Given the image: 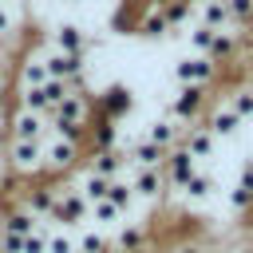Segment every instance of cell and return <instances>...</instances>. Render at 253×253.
Masks as SVG:
<instances>
[{"label":"cell","mask_w":253,"mask_h":253,"mask_svg":"<svg viewBox=\"0 0 253 253\" xmlns=\"http://www.w3.org/2000/svg\"><path fill=\"white\" fill-rule=\"evenodd\" d=\"M87 198L75 190V186H55V206H51V213H47V221H51V229H83V221H87Z\"/></svg>","instance_id":"obj_1"},{"label":"cell","mask_w":253,"mask_h":253,"mask_svg":"<svg viewBox=\"0 0 253 253\" xmlns=\"http://www.w3.org/2000/svg\"><path fill=\"white\" fill-rule=\"evenodd\" d=\"M206 107H210V87H190V83H182V87H174V95L166 99V115H170L174 123H182V126L198 123V119L206 115Z\"/></svg>","instance_id":"obj_2"},{"label":"cell","mask_w":253,"mask_h":253,"mask_svg":"<svg viewBox=\"0 0 253 253\" xmlns=\"http://www.w3.org/2000/svg\"><path fill=\"white\" fill-rule=\"evenodd\" d=\"M4 158H8V170H12L20 182H36V178H43V142H20V138H8Z\"/></svg>","instance_id":"obj_3"},{"label":"cell","mask_w":253,"mask_h":253,"mask_svg":"<svg viewBox=\"0 0 253 253\" xmlns=\"http://www.w3.org/2000/svg\"><path fill=\"white\" fill-rule=\"evenodd\" d=\"M83 162V142H67V138H43V178H63L71 170H79Z\"/></svg>","instance_id":"obj_4"},{"label":"cell","mask_w":253,"mask_h":253,"mask_svg":"<svg viewBox=\"0 0 253 253\" xmlns=\"http://www.w3.org/2000/svg\"><path fill=\"white\" fill-rule=\"evenodd\" d=\"M91 103H95L99 119L123 123V119H126V115L134 111V91H130L126 83H111V87H103L99 95H91Z\"/></svg>","instance_id":"obj_5"},{"label":"cell","mask_w":253,"mask_h":253,"mask_svg":"<svg viewBox=\"0 0 253 253\" xmlns=\"http://www.w3.org/2000/svg\"><path fill=\"white\" fill-rule=\"evenodd\" d=\"M213 79H217V63H210L206 55L186 51V55L174 59V83H178V87H182V83H190V87H210Z\"/></svg>","instance_id":"obj_6"},{"label":"cell","mask_w":253,"mask_h":253,"mask_svg":"<svg viewBox=\"0 0 253 253\" xmlns=\"http://www.w3.org/2000/svg\"><path fill=\"white\" fill-rule=\"evenodd\" d=\"M55 186H59V182H51V178L24 182V190H20V202H16V206H24L36 221H47V213H51V206H55Z\"/></svg>","instance_id":"obj_7"},{"label":"cell","mask_w":253,"mask_h":253,"mask_svg":"<svg viewBox=\"0 0 253 253\" xmlns=\"http://www.w3.org/2000/svg\"><path fill=\"white\" fill-rule=\"evenodd\" d=\"M8 138H20V142H43V138H47V119L36 115V111L12 107V115H8Z\"/></svg>","instance_id":"obj_8"},{"label":"cell","mask_w":253,"mask_h":253,"mask_svg":"<svg viewBox=\"0 0 253 253\" xmlns=\"http://www.w3.org/2000/svg\"><path fill=\"white\" fill-rule=\"evenodd\" d=\"M178 146H182V150H186V154H190V158L202 166V162H210V158H213L217 138H213V134L206 130V123L198 119V123H190V126L182 130V142H178Z\"/></svg>","instance_id":"obj_9"},{"label":"cell","mask_w":253,"mask_h":253,"mask_svg":"<svg viewBox=\"0 0 253 253\" xmlns=\"http://www.w3.org/2000/svg\"><path fill=\"white\" fill-rule=\"evenodd\" d=\"M202 166L182 150V146H174V150H166V162H162V178H166V190H182L194 174H198Z\"/></svg>","instance_id":"obj_10"},{"label":"cell","mask_w":253,"mask_h":253,"mask_svg":"<svg viewBox=\"0 0 253 253\" xmlns=\"http://www.w3.org/2000/svg\"><path fill=\"white\" fill-rule=\"evenodd\" d=\"M126 178H130L134 202H150V206L166 202V178H162V170H130Z\"/></svg>","instance_id":"obj_11"},{"label":"cell","mask_w":253,"mask_h":253,"mask_svg":"<svg viewBox=\"0 0 253 253\" xmlns=\"http://www.w3.org/2000/svg\"><path fill=\"white\" fill-rule=\"evenodd\" d=\"M47 47H55V51H63V55H87V47H91V36L79 28V24H55L51 28V40H47Z\"/></svg>","instance_id":"obj_12"},{"label":"cell","mask_w":253,"mask_h":253,"mask_svg":"<svg viewBox=\"0 0 253 253\" xmlns=\"http://www.w3.org/2000/svg\"><path fill=\"white\" fill-rule=\"evenodd\" d=\"M40 63H43V71H47V79H71V75H79V71H87V55H63V51H55V47H43L40 51Z\"/></svg>","instance_id":"obj_13"},{"label":"cell","mask_w":253,"mask_h":253,"mask_svg":"<svg viewBox=\"0 0 253 253\" xmlns=\"http://www.w3.org/2000/svg\"><path fill=\"white\" fill-rule=\"evenodd\" d=\"M91 95H63V103L47 115V123H71V126H91Z\"/></svg>","instance_id":"obj_14"},{"label":"cell","mask_w":253,"mask_h":253,"mask_svg":"<svg viewBox=\"0 0 253 253\" xmlns=\"http://www.w3.org/2000/svg\"><path fill=\"white\" fill-rule=\"evenodd\" d=\"M202 123H206V130H210L213 138H233V134L241 130V119L225 107V99H221V103H210L206 115H202Z\"/></svg>","instance_id":"obj_15"},{"label":"cell","mask_w":253,"mask_h":253,"mask_svg":"<svg viewBox=\"0 0 253 253\" xmlns=\"http://www.w3.org/2000/svg\"><path fill=\"white\" fill-rule=\"evenodd\" d=\"M182 130H186L182 123H174L170 115H158V119H150V123H146L142 138H146V142H154L158 150H174V146L182 142Z\"/></svg>","instance_id":"obj_16"},{"label":"cell","mask_w":253,"mask_h":253,"mask_svg":"<svg viewBox=\"0 0 253 253\" xmlns=\"http://www.w3.org/2000/svg\"><path fill=\"white\" fill-rule=\"evenodd\" d=\"M83 158H87V170L99 174V178H107V182H111V178H123V174L130 170L123 146H119V150H99V154H87V150H83Z\"/></svg>","instance_id":"obj_17"},{"label":"cell","mask_w":253,"mask_h":253,"mask_svg":"<svg viewBox=\"0 0 253 253\" xmlns=\"http://www.w3.org/2000/svg\"><path fill=\"white\" fill-rule=\"evenodd\" d=\"M123 154H126L130 170H162V162H166V150H158V146H154V142H146V138L126 142V146H123Z\"/></svg>","instance_id":"obj_18"},{"label":"cell","mask_w":253,"mask_h":253,"mask_svg":"<svg viewBox=\"0 0 253 253\" xmlns=\"http://www.w3.org/2000/svg\"><path fill=\"white\" fill-rule=\"evenodd\" d=\"M142 245H154L146 221H123L119 233L111 237V249H115V253H130V249H142Z\"/></svg>","instance_id":"obj_19"},{"label":"cell","mask_w":253,"mask_h":253,"mask_svg":"<svg viewBox=\"0 0 253 253\" xmlns=\"http://www.w3.org/2000/svg\"><path fill=\"white\" fill-rule=\"evenodd\" d=\"M87 154H99V150H119V123L111 119H95L87 126Z\"/></svg>","instance_id":"obj_20"},{"label":"cell","mask_w":253,"mask_h":253,"mask_svg":"<svg viewBox=\"0 0 253 253\" xmlns=\"http://www.w3.org/2000/svg\"><path fill=\"white\" fill-rule=\"evenodd\" d=\"M194 24L213 28V32H225V28H229L225 0H194Z\"/></svg>","instance_id":"obj_21"},{"label":"cell","mask_w":253,"mask_h":253,"mask_svg":"<svg viewBox=\"0 0 253 253\" xmlns=\"http://www.w3.org/2000/svg\"><path fill=\"white\" fill-rule=\"evenodd\" d=\"M134 32L146 36V40H166V36H170V24H166V16H162V0H154V4L138 16Z\"/></svg>","instance_id":"obj_22"},{"label":"cell","mask_w":253,"mask_h":253,"mask_svg":"<svg viewBox=\"0 0 253 253\" xmlns=\"http://www.w3.org/2000/svg\"><path fill=\"white\" fill-rule=\"evenodd\" d=\"M178 194H182L190 206H202V202H210V198L217 194V178H213L210 170H198V174H194V178H190Z\"/></svg>","instance_id":"obj_23"},{"label":"cell","mask_w":253,"mask_h":253,"mask_svg":"<svg viewBox=\"0 0 253 253\" xmlns=\"http://www.w3.org/2000/svg\"><path fill=\"white\" fill-rule=\"evenodd\" d=\"M40 83H47V71H43V63H40V55H24L20 63H16V91H24V87H40Z\"/></svg>","instance_id":"obj_24"},{"label":"cell","mask_w":253,"mask_h":253,"mask_svg":"<svg viewBox=\"0 0 253 253\" xmlns=\"http://www.w3.org/2000/svg\"><path fill=\"white\" fill-rule=\"evenodd\" d=\"M36 225H40V221H36L24 206H12V210L0 217V233H8V237H28Z\"/></svg>","instance_id":"obj_25"},{"label":"cell","mask_w":253,"mask_h":253,"mask_svg":"<svg viewBox=\"0 0 253 253\" xmlns=\"http://www.w3.org/2000/svg\"><path fill=\"white\" fill-rule=\"evenodd\" d=\"M107 202H111V206H115V210H119L123 217H126V213L134 210V190H130V178H126V174H123V178H111V182H107Z\"/></svg>","instance_id":"obj_26"},{"label":"cell","mask_w":253,"mask_h":253,"mask_svg":"<svg viewBox=\"0 0 253 253\" xmlns=\"http://www.w3.org/2000/svg\"><path fill=\"white\" fill-rule=\"evenodd\" d=\"M225 202H229V210L233 213H249L253 210V178L241 170V178H237V186H229L225 190Z\"/></svg>","instance_id":"obj_27"},{"label":"cell","mask_w":253,"mask_h":253,"mask_svg":"<svg viewBox=\"0 0 253 253\" xmlns=\"http://www.w3.org/2000/svg\"><path fill=\"white\" fill-rule=\"evenodd\" d=\"M162 16L170 32H182L186 24H194V0H162Z\"/></svg>","instance_id":"obj_28"},{"label":"cell","mask_w":253,"mask_h":253,"mask_svg":"<svg viewBox=\"0 0 253 253\" xmlns=\"http://www.w3.org/2000/svg\"><path fill=\"white\" fill-rule=\"evenodd\" d=\"M225 107H229L241 123H249V119H253V87H249V83H237V87L225 95Z\"/></svg>","instance_id":"obj_29"},{"label":"cell","mask_w":253,"mask_h":253,"mask_svg":"<svg viewBox=\"0 0 253 253\" xmlns=\"http://www.w3.org/2000/svg\"><path fill=\"white\" fill-rule=\"evenodd\" d=\"M75 190L87 198V206H95V202H103V198H107V178H99V174H91V170L83 166V174H79Z\"/></svg>","instance_id":"obj_30"},{"label":"cell","mask_w":253,"mask_h":253,"mask_svg":"<svg viewBox=\"0 0 253 253\" xmlns=\"http://www.w3.org/2000/svg\"><path fill=\"white\" fill-rule=\"evenodd\" d=\"M75 249L79 253H115L111 249V237L103 229H79L75 233Z\"/></svg>","instance_id":"obj_31"},{"label":"cell","mask_w":253,"mask_h":253,"mask_svg":"<svg viewBox=\"0 0 253 253\" xmlns=\"http://www.w3.org/2000/svg\"><path fill=\"white\" fill-rule=\"evenodd\" d=\"M87 217H95V229H115V225H123V213L103 198V202H95L91 210H87Z\"/></svg>","instance_id":"obj_32"},{"label":"cell","mask_w":253,"mask_h":253,"mask_svg":"<svg viewBox=\"0 0 253 253\" xmlns=\"http://www.w3.org/2000/svg\"><path fill=\"white\" fill-rule=\"evenodd\" d=\"M229 28H253V0H225Z\"/></svg>","instance_id":"obj_33"},{"label":"cell","mask_w":253,"mask_h":253,"mask_svg":"<svg viewBox=\"0 0 253 253\" xmlns=\"http://www.w3.org/2000/svg\"><path fill=\"white\" fill-rule=\"evenodd\" d=\"M47 233H51V225H43V221H40V225L20 241V253H47Z\"/></svg>","instance_id":"obj_34"},{"label":"cell","mask_w":253,"mask_h":253,"mask_svg":"<svg viewBox=\"0 0 253 253\" xmlns=\"http://www.w3.org/2000/svg\"><path fill=\"white\" fill-rule=\"evenodd\" d=\"M186 40H190V51H194V55H206V47H210V40H213V28H202V24H190V32H186Z\"/></svg>","instance_id":"obj_35"},{"label":"cell","mask_w":253,"mask_h":253,"mask_svg":"<svg viewBox=\"0 0 253 253\" xmlns=\"http://www.w3.org/2000/svg\"><path fill=\"white\" fill-rule=\"evenodd\" d=\"M47 253H75V233L71 229H51L47 233Z\"/></svg>","instance_id":"obj_36"},{"label":"cell","mask_w":253,"mask_h":253,"mask_svg":"<svg viewBox=\"0 0 253 253\" xmlns=\"http://www.w3.org/2000/svg\"><path fill=\"white\" fill-rule=\"evenodd\" d=\"M170 253H210L206 245H198V241H182V245H174Z\"/></svg>","instance_id":"obj_37"},{"label":"cell","mask_w":253,"mask_h":253,"mask_svg":"<svg viewBox=\"0 0 253 253\" xmlns=\"http://www.w3.org/2000/svg\"><path fill=\"white\" fill-rule=\"evenodd\" d=\"M8 115H12V103H8V95H0V130L8 126Z\"/></svg>","instance_id":"obj_38"},{"label":"cell","mask_w":253,"mask_h":253,"mask_svg":"<svg viewBox=\"0 0 253 253\" xmlns=\"http://www.w3.org/2000/svg\"><path fill=\"white\" fill-rule=\"evenodd\" d=\"M0 95H8V63H0Z\"/></svg>","instance_id":"obj_39"},{"label":"cell","mask_w":253,"mask_h":253,"mask_svg":"<svg viewBox=\"0 0 253 253\" xmlns=\"http://www.w3.org/2000/svg\"><path fill=\"white\" fill-rule=\"evenodd\" d=\"M241 170H245V174H249V178H253V154H249V158H245V162H241Z\"/></svg>","instance_id":"obj_40"},{"label":"cell","mask_w":253,"mask_h":253,"mask_svg":"<svg viewBox=\"0 0 253 253\" xmlns=\"http://www.w3.org/2000/svg\"><path fill=\"white\" fill-rule=\"evenodd\" d=\"M130 253H154V245H142V249H130Z\"/></svg>","instance_id":"obj_41"},{"label":"cell","mask_w":253,"mask_h":253,"mask_svg":"<svg viewBox=\"0 0 253 253\" xmlns=\"http://www.w3.org/2000/svg\"><path fill=\"white\" fill-rule=\"evenodd\" d=\"M63 4H83V0H63Z\"/></svg>","instance_id":"obj_42"},{"label":"cell","mask_w":253,"mask_h":253,"mask_svg":"<svg viewBox=\"0 0 253 253\" xmlns=\"http://www.w3.org/2000/svg\"><path fill=\"white\" fill-rule=\"evenodd\" d=\"M154 253H170V249H154Z\"/></svg>","instance_id":"obj_43"},{"label":"cell","mask_w":253,"mask_h":253,"mask_svg":"<svg viewBox=\"0 0 253 253\" xmlns=\"http://www.w3.org/2000/svg\"><path fill=\"white\" fill-rule=\"evenodd\" d=\"M249 87H253V79H249Z\"/></svg>","instance_id":"obj_44"},{"label":"cell","mask_w":253,"mask_h":253,"mask_svg":"<svg viewBox=\"0 0 253 253\" xmlns=\"http://www.w3.org/2000/svg\"><path fill=\"white\" fill-rule=\"evenodd\" d=\"M75 253H79V249H75Z\"/></svg>","instance_id":"obj_45"},{"label":"cell","mask_w":253,"mask_h":253,"mask_svg":"<svg viewBox=\"0 0 253 253\" xmlns=\"http://www.w3.org/2000/svg\"><path fill=\"white\" fill-rule=\"evenodd\" d=\"M0 253H4V249H0Z\"/></svg>","instance_id":"obj_46"}]
</instances>
